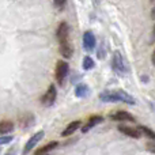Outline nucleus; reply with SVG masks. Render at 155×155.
I'll return each instance as SVG.
<instances>
[{"instance_id":"obj_1","label":"nucleus","mask_w":155,"mask_h":155,"mask_svg":"<svg viewBox=\"0 0 155 155\" xmlns=\"http://www.w3.org/2000/svg\"><path fill=\"white\" fill-rule=\"evenodd\" d=\"M56 35L60 45V54L65 59H70L72 56V45L70 42V26L67 22H61L59 25Z\"/></svg>"},{"instance_id":"obj_2","label":"nucleus","mask_w":155,"mask_h":155,"mask_svg":"<svg viewBox=\"0 0 155 155\" xmlns=\"http://www.w3.org/2000/svg\"><path fill=\"white\" fill-rule=\"evenodd\" d=\"M99 99L102 102H113V104L116 102H123L127 105L136 104L134 97L124 90H105L99 94Z\"/></svg>"},{"instance_id":"obj_13","label":"nucleus","mask_w":155,"mask_h":155,"mask_svg":"<svg viewBox=\"0 0 155 155\" xmlns=\"http://www.w3.org/2000/svg\"><path fill=\"white\" fill-rule=\"evenodd\" d=\"M88 94H90V88H88L87 84H84V83H79V84L76 86L75 88V95L79 97V98H84V97H87Z\"/></svg>"},{"instance_id":"obj_7","label":"nucleus","mask_w":155,"mask_h":155,"mask_svg":"<svg viewBox=\"0 0 155 155\" xmlns=\"http://www.w3.org/2000/svg\"><path fill=\"white\" fill-rule=\"evenodd\" d=\"M110 118L113 121H129V123H135L136 121L134 114L125 112V110H117V112L110 113Z\"/></svg>"},{"instance_id":"obj_6","label":"nucleus","mask_w":155,"mask_h":155,"mask_svg":"<svg viewBox=\"0 0 155 155\" xmlns=\"http://www.w3.org/2000/svg\"><path fill=\"white\" fill-rule=\"evenodd\" d=\"M56 97H57V90H56V86L54 84H51L48 87V90H46V93L44 94L42 97V104L45 105V106H52V105L54 104V101H56Z\"/></svg>"},{"instance_id":"obj_3","label":"nucleus","mask_w":155,"mask_h":155,"mask_svg":"<svg viewBox=\"0 0 155 155\" xmlns=\"http://www.w3.org/2000/svg\"><path fill=\"white\" fill-rule=\"evenodd\" d=\"M56 82L59 83L60 86H63L65 83V80H67V76H68V72H70V65H68L67 61H63V60H60V61H57L56 64Z\"/></svg>"},{"instance_id":"obj_22","label":"nucleus","mask_w":155,"mask_h":155,"mask_svg":"<svg viewBox=\"0 0 155 155\" xmlns=\"http://www.w3.org/2000/svg\"><path fill=\"white\" fill-rule=\"evenodd\" d=\"M5 155H15V148H11L10 151H7V154Z\"/></svg>"},{"instance_id":"obj_4","label":"nucleus","mask_w":155,"mask_h":155,"mask_svg":"<svg viewBox=\"0 0 155 155\" xmlns=\"http://www.w3.org/2000/svg\"><path fill=\"white\" fill-rule=\"evenodd\" d=\"M112 67H113V70H114L116 72H117V74H121V75L127 72V65H125V63H124L123 56H121V53H120L118 51H116L114 54H113Z\"/></svg>"},{"instance_id":"obj_8","label":"nucleus","mask_w":155,"mask_h":155,"mask_svg":"<svg viewBox=\"0 0 155 155\" xmlns=\"http://www.w3.org/2000/svg\"><path fill=\"white\" fill-rule=\"evenodd\" d=\"M83 48L87 52H93L95 48V37L90 30L84 31V34H83Z\"/></svg>"},{"instance_id":"obj_15","label":"nucleus","mask_w":155,"mask_h":155,"mask_svg":"<svg viewBox=\"0 0 155 155\" xmlns=\"http://www.w3.org/2000/svg\"><path fill=\"white\" fill-rule=\"evenodd\" d=\"M137 128H139V131L142 132V135H146L148 139H151L153 142H155V132L151 128H148V127H146V125H139Z\"/></svg>"},{"instance_id":"obj_19","label":"nucleus","mask_w":155,"mask_h":155,"mask_svg":"<svg viewBox=\"0 0 155 155\" xmlns=\"http://www.w3.org/2000/svg\"><path fill=\"white\" fill-rule=\"evenodd\" d=\"M54 5H56V8H59V10H63V8L65 7V4H67V0H53Z\"/></svg>"},{"instance_id":"obj_17","label":"nucleus","mask_w":155,"mask_h":155,"mask_svg":"<svg viewBox=\"0 0 155 155\" xmlns=\"http://www.w3.org/2000/svg\"><path fill=\"white\" fill-rule=\"evenodd\" d=\"M33 123H34V121H33V114H26L25 117L21 118V124L25 127V128L33 125Z\"/></svg>"},{"instance_id":"obj_10","label":"nucleus","mask_w":155,"mask_h":155,"mask_svg":"<svg viewBox=\"0 0 155 155\" xmlns=\"http://www.w3.org/2000/svg\"><path fill=\"white\" fill-rule=\"evenodd\" d=\"M102 121H104V117H102V116H98V114H97V116H91V117L87 120V123L82 127V132H83V134H87L91 128H94L95 125L101 124Z\"/></svg>"},{"instance_id":"obj_23","label":"nucleus","mask_w":155,"mask_h":155,"mask_svg":"<svg viewBox=\"0 0 155 155\" xmlns=\"http://www.w3.org/2000/svg\"><path fill=\"white\" fill-rule=\"evenodd\" d=\"M151 61H153V64L155 65V51L153 52V56H151Z\"/></svg>"},{"instance_id":"obj_20","label":"nucleus","mask_w":155,"mask_h":155,"mask_svg":"<svg viewBox=\"0 0 155 155\" xmlns=\"http://www.w3.org/2000/svg\"><path fill=\"white\" fill-rule=\"evenodd\" d=\"M147 150L150 151V153H153V154H155V142H148L147 143Z\"/></svg>"},{"instance_id":"obj_25","label":"nucleus","mask_w":155,"mask_h":155,"mask_svg":"<svg viewBox=\"0 0 155 155\" xmlns=\"http://www.w3.org/2000/svg\"><path fill=\"white\" fill-rule=\"evenodd\" d=\"M0 153H2V148H0Z\"/></svg>"},{"instance_id":"obj_26","label":"nucleus","mask_w":155,"mask_h":155,"mask_svg":"<svg viewBox=\"0 0 155 155\" xmlns=\"http://www.w3.org/2000/svg\"><path fill=\"white\" fill-rule=\"evenodd\" d=\"M46 155H49V154H46Z\"/></svg>"},{"instance_id":"obj_16","label":"nucleus","mask_w":155,"mask_h":155,"mask_svg":"<svg viewBox=\"0 0 155 155\" xmlns=\"http://www.w3.org/2000/svg\"><path fill=\"white\" fill-rule=\"evenodd\" d=\"M94 65H95V63H94V60L91 59L90 56H86L84 59H83V64H82V67H83V70H84V71L94 68Z\"/></svg>"},{"instance_id":"obj_18","label":"nucleus","mask_w":155,"mask_h":155,"mask_svg":"<svg viewBox=\"0 0 155 155\" xmlns=\"http://www.w3.org/2000/svg\"><path fill=\"white\" fill-rule=\"evenodd\" d=\"M12 139H14L12 135H3V136H0V146L8 144L10 142H12Z\"/></svg>"},{"instance_id":"obj_21","label":"nucleus","mask_w":155,"mask_h":155,"mask_svg":"<svg viewBox=\"0 0 155 155\" xmlns=\"http://www.w3.org/2000/svg\"><path fill=\"white\" fill-rule=\"evenodd\" d=\"M151 44H154L155 42V25H154V29H153V33H151V41H150Z\"/></svg>"},{"instance_id":"obj_5","label":"nucleus","mask_w":155,"mask_h":155,"mask_svg":"<svg viewBox=\"0 0 155 155\" xmlns=\"http://www.w3.org/2000/svg\"><path fill=\"white\" fill-rule=\"evenodd\" d=\"M44 136H45V132L44 131H38L37 134H34L31 137H30L29 140H27V143L25 144V148H23V154H29L30 151L33 150V148L35 147V146L38 144V143L41 142V140L44 139Z\"/></svg>"},{"instance_id":"obj_12","label":"nucleus","mask_w":155,"mask_h":155,"mask_svg":"<svg viewBox=\"0 0 155 155\" xmlns=\"http://www.w3.org/2000/svg\"><path fill=\"white\" fill-rule=\"evenodd\" d=\"M12 131H14V123L12 121H10V120L0 121V134L2 135H8Z\"/></svg>"},{"instance_id":"obj_9","label":"nucleus","mask_w":155,"mask_h":155,"mask_svg":"<svg viewBox=\"0 0 155 155\" xmlns=\"http://www.w3.org/2000/svg\"><path fill=\"white\" fill-rule=\"evenodd\" d=\"M118 131L121 132L125 136H129L132 139H139L142 136V132L139 131V128H134V127H127V125H120L118 127Z\"/></svg>"},{"instance_id":"obj_24","label":"nucleus","mask_w":155,"mask_h":155,"mask_svg":"<svg viewBox=\"0 0 155 155\" xmlns=\"http://www.w3.org/2000/svg\"><path fill=\"white\" fill-rule=\"evenodd\" d=\"M151 18L155 19V7L153 8V10H151Z\"/></svg>"},{"instance_id":"obj_11","label":"nucleus","mask_w":155,"mask_h":155,"mask_svg":"<svg viewBox=\"0 0 155 155\" xmlns=\"http://www.w3.org/2000/svg\"><path fill=\"white\" fill-rule=\"evenodd\" d=\"M80 125H82V123H80L79 120H75V121H72V123H70L67 127H65L64 131L61 132V136H63V137L71 136V135H72L74 132L78 131V129L80 128Z\"/></svg>"},{"instance_id":"obj_14","label":"nucleus","mask_w":155,"mask_h":155,"mask_svg":"<svg viewBox=\"0 0 155 155\" xmlns=\"http://www.w3.org/2000/svg\"><path fill=\"white\" fill-rule=\"evenodd\" d=\"M57 146H59V143L57 142H51V143H48V144H45L44 147H41L40 150H37L35 155H46L49 151H52L53 148H56Z\"/></svg>"}]
</instances>
